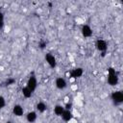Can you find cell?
I'll use <instances>...</instances> for the list:
<instances>
[{"instance_id":"1","label":"cell","mask_w":123,"mask_h":123,"mask_svg":"<svg viewBox=\"0 0 123 123\" xmlns=\"http://www.w3.org/2000/svg\"><path fill=\"white\" fill-rule=\"evenodd\" d=\"M119 82V77L113 67H109L108 68V84L111 86H114L118 84Z\"/></svg>"},{"instance_id":"2","label":"cell","mask_w":123,"mask_h":123,"mask_svg":"<svg viewBox=\"0 0 123 123\" xmlns=\"http://www.w3.org/2000/svg\"><path fill=\"white\" fill-rule=\"evenodd\" d=\"M111 98L115 105H120L123 103V92L121 90H114L111 92Z\"/></svg>"},{"instance_id":"3","label":"cell","mask_w":123,"mask_h":123,"mask_svg":"<svg viewBox=\"0 0 123 123\" xmlns=\"http://www.w3.org/2000/svg\"><path fill=\"white\" fill-rule=\"evenodd\" d=\"M95 47L100 53H106V51L108 49V43L106 40H104L102 38H98L95 42Z\"/></svg>"},{"instance_id":"4","label":"cell","mask_w":123,"mask_h":123,"mask_svg":"<svg viewBox=\"0 0 123 123\" xmlns=\"http://www.w3.org/2000/svg\"><path fill=\"white\" fill-rule=\"evenodd\" d=\"M26 86L29 87L33 92L37 89V77H36L34 74H32V75L28 78Z\"/></svg>"},{"instance_id":"5","label":"cell","mask_w":123,"mask_h":123,"mask_svg":"<svg viewBox=\"0 0 123 123\" xmlns=\"http://www.w3.org/2000/svg\"><path fill=\"white\" fill-rule=\"evenodd\" d=\"M45 61L51 68H55L57 66V60H56L55 56L52 55L51 53H47L45 55Z\"/></svg>"},{"instance_id":"6","label":"cell","mask_w":123,"mask_h":123,"mask_svg":"<svg viewBox=\"0 0 123 123\" xmlns=\"http://www.w3.org/2000/svg\"><path fill=\"white\" fill-rule=\"evenodd\" d=\"M55 86L58 89H64L67 86V82L62 77H58L55 81Z\"/></svg>"},{"instance_id":"7","label":"cell","mask_w":123,"mask_h":123,"mask_svg":"<svg viewBox=\"0 0 123 123\" xmlns=\"http://www.w3.org/2000/svg\"><path fill=\"white\" fill-rule=\"evenodd\" d=\"M83 74H84V69L82 67H76L70 71V78L77 79V78L82 77Z\"/></svg>"},{"instance_id":"8","label":"cell","mask_w":123,"mask_h":123,"mask_svg":"<svg viewBox=\"0 0 123 123\" xmlns=\"http://www.w3.org/2000/svg\"><path fill=\"white\" fill-rule=\"evenodd\" d=\"M81 32H82V35H83L84 37H90L93 34V31H92V29L90 28L89 25H83L82 29H81Z\"/></svg>"},{"instance_id":"9","label":"cell","mask_w":123,"mask_h":123,"mask_svg":"<svg viewBox=\"0 0 123 123\" xmlns=\"http://www.w3.org/2000/svg\"><path fill=\"white\" fill-rule=\"evenodd\" d=\"M12 113H13L15 116H17V117L22 116V115L24 114V109H23V107H22L21 105H19V104L14 105V106L12 107Z\"/></svg>"},{"instance_id":"10","label":"cell","mask_w":123,"mask_h":123,"mask_svg":"<svg viewBox=\"0 0 123 123\" xmlns=\"http://www.w3.org/2000/svg\"><path fill=\"white\" fill-rule=\"evenodd\" d=\"M61 117H62V119L63 121L69 122V121H71L72 118H73V113L71 112L70 110H65V109H64V111H63V112L62 113Z\"/></svg>"},{"instance_id":"11","label":"cell","mask_w":123,"mask_h":123,"mask_svg":"<svg viewBox=\"0 0 123 123\" xmlns=\"http://www.w3.org/2000/svg\"><path fill=\"white\" fill-rule=\"evenodd\" d=\"M37 118V113L35 111H31L26 114V119L29 123H34Z\"/></svg>"},{"instance_id":"12","label":"cell","mask_w":123,"mask_h":123,"mask_svg":"<svg viewBox=\"0 0 123 123\" xmlns=\"http://www.w3.org/2000/svg\"><path fill=\"white\" fill-rule=\"evenodd\" d=\"M36 110L40 112V113H43L46 110H47V105L44 103V102H38L36 106Z\"/></svg>"},{"instance_id":"13","label":"cell","mask_w":123,"mask_h":123,"mask_svg":"<svg viewBox=\"0 0 123 123\" xmlns=\"http://www.w3.org/2000/svg\"><path fill=\"white\" fill-rule=\"evenodd\" d=\"M21 93H22V95H23L25 98H31L34 92H33L29 87L24 86V87L21 89Z\"/></svg>"},{"instance_id":"14","label":"cell","mask_w":123,"mask_h":123,"mask_svg":"<svg viewBox=\"0 0 123 123\" xmlns=\"http://www.w3.org/2000/svg\"><path fill=\"white\" fill-rule=\"evenodd\" d=\"M54 113L57 115V116H61L62 115V113L63 112V111H64V107L63 106H62V105H56L55 107H54Z\"/></svg>"},{"instance_id":"15","label":"cell","mask_w":123,"mask_h":123,"mask_svg":"<svg viewBox=\"0 0 123 123\" xmlns=\"http://www.w3.org/2000/svg\"><path fill=\"white\" fill-rule=\"evenodd\" d=\"M6 106V99L4 96L0 95V109H3Z\"/></svg>"},{"instance_id":"16","label":"cell","mask_w":123,"mask_h":123,"mask_svg":"<svg viewBox=\"0 0 123 123\" xmlns=\"http://www.w3.org/2000/svg\"><path fill=\"white\" fill-rule=\"evenodd\" d=\"M14 82H15V80H14V79H9V80L6 82V84H7L8 86H11V85H12Z\"/></svg>"},{"instance_id":"17","label":"cell","mask_w":123,"mask_h":123,"mask_svg":"<svg viewBox=\"0 0 123 123\" xmlns=\"http://www.w3.org/2000/svg\"><path fill=\"white\" fill-rule=\"evenodd\" d=\"M71 108H72V104H71V103H67V104L65 105V107H64L65 110H71Z\"/></svg>"},{"instance_id":"18","label":"cell","mask_w":123,"mask_h":123,"mask_svg":"<svg viewBox=\"0 0 123 123\" xmlns=\"http://www.w3.org/2000/svg\"><path fill=\"white\" fill-rule=\"evenodd\" d=\"M45 46H46V42H40V43H39V47H40V49H44Z\"/></svg>"},{"instance_id":"19","label":"cell","mask_w":123,"mask_h":123,"mask_svg":"<svg viewBox=\"0 0 123 123\" xmlns=\"http://www.w3.org/2000/svg\"><path fill=\"white\" fill-rule=\"evenodd\" d=\"M2 21H4V13L0 11V22H2Z\"/></svg>"},{"instance_id":"20","label":"cell","mask_w":123,"mask_h":123,"mask_svg":"<svg viewBox=\"0 0 123 123\" xmlns=\"http://www.w3.org/2000/svg\"><path fill=\"white\" fill-rule=\"evenodd\" d=\"M5 123H12V121H10V120H9V121H7V122H5Z\"/></svg>"}]
</instances>
